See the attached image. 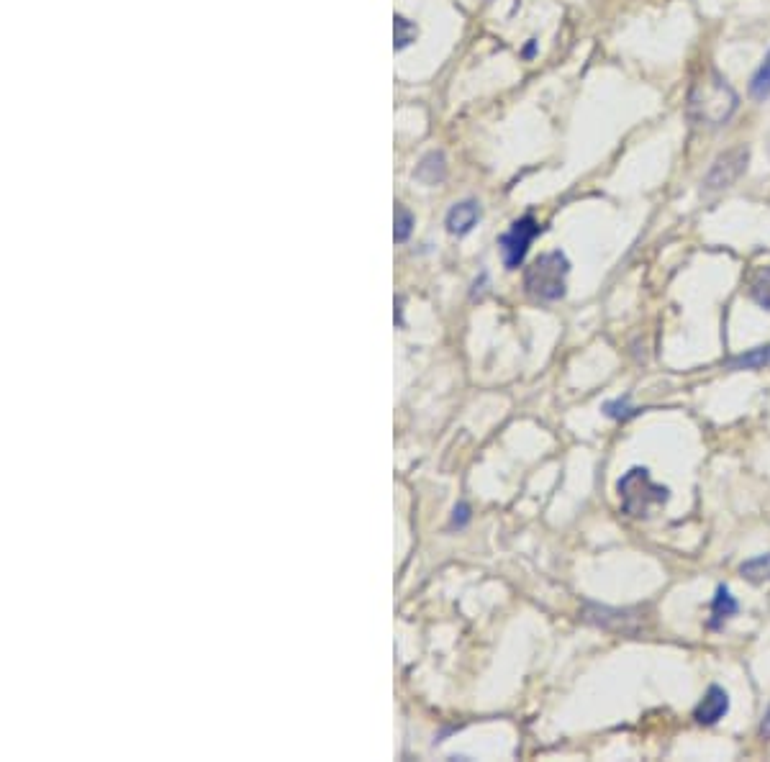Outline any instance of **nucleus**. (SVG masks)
I'll return each instance as SVG.
<instances>
[{
    "label": "nucleus",
    "instance_id": "12",
    "mask_svg": "<svg viewBox=\"0 0 770 762\" xmlns=\"http://www.w3.org/2000/svg\"><path fill=\"white\" fill-rule=\"evenodd\" d=\"M750 95L755 101H765L770 98V52L763 60V65L758 67V72L753 75V83H750Z\"/></svg>",
    "mask_w": 770,
    "mask_h": 762
},
{
    "label": "nucleus",
    "instance_id": "5",
    "mask_svg": "<svg viewBox=\"0 0 770 762\" xmlns=\"http://www.w3.org/2000/svg\"><path fill=\"white\" fill-rule=\"evenodd\" d=\"M747 160H750V149L747 147H735L729 152L719 154L714 165H711L709 175H706V188L709 190H722L729 188L740 178L742 172L747 170Z\"/></svg>",
    "mask_w": 770,
    "mask_h": 762
},
{
    "label": "nucleus",
    "instance_id": "3",
    "mask_svg": "<svg viewBox=\"0 0 770 762\" xmlns=\"http://www.w3.org/2000/svg\"><path fill=\"white\" fill-rule=\"evenodd\" d=\"M570 272V262L563 252H547L524 275V288L537 301H560L565 296V278Z\"/></svg>",
    "mask_w": 770,
    "mask_h": 762
},
{
    "label": "nucleus",
    "instance_id": "16",
    "mask_svg": "<svg viewBox=\"0 0 770 762\" xmlns=\"http://www.w3.org/2000/svg\"><path fill=\"white\" fill-rule=\"evenodd\" d=\"M468 521H470V506H468V503H460V506H455V511H452V526L462 529V526L468 524Z\"/></svg>",
    "mask_w": 770,
    "mask_h": 762
},
{
    "label": "nucleus",
    "instance_id": "1",
    "mask_svg": "<svg viewBox=\"0 0 770 762\" xmlns=\"http://www.w3.org/2000/svg\"><path fill=\"white\" fill-rule=\"evenodd\" d=\"M737 103L740 98H737L735 88L719 72L709 70L693 83L691 95H688V113L693 121L704 126H722L732 119Z\"/></svg>",
    "mask_w": 770,
    "mask_h": 762
},
{
    "label": "nucleus",
    "instance_id": "14",
    "mask_svg": "<svg viewBox=\"0 0 770 762\" xmlns=\"http://www.w3.org/2000/svg\"><path fill=\"white\" fill-rule=\"evenodd\" d=\"M393 31H396V49L409 47V44L416 39V26L411 24V21H406L403 16H396V26H393Z\"/></svg>",
    "mask_w": 770,
    "mask_h": 762
},
{
    "label": "nucleus",
    "instance_id": "13",
    "mask_svg": "<svg viewBox=\"0 0 770 762\" xmlns=\"http://www.w3.org/2000/svg\"><path fill=\"white\" fill-rule=\"evenodd\" d=\"M642 408L637 406H629V398H614V401H606L604 403V414L609 416V419H616V421H627L632 419V416L640 414Z\"/></svg>",
    "mask_w": 770,
    "mask_h": 762
},
{
    "label": "nucleus",
    "instance_id": "11",
    "mask_svg": "<svg viewBox=\"0 0 770 762\" xmlns=\"http://www.w3.org/2000/svg\"><path fill=\"white\" fill-rule=\"evenodd\" d=\"M740 573L745 575L750 583H763V580H770V555H760V557H753V560L742 562Z\"/></svg>",
    "mask_w": 770,
    "mask_h": 762
},
{
    "label": "nucleus",
    "instance_id": "15",
    "mask_svg": "<svg viewBox=\"0 0 770 762\" xmlns=\"http://www.w3.org/2000/svg\"><path fill=\"white\" fill-rule=\"evenodd\" d=\"M411 226H414V219H411V213L406 208H396V231H393V237L396 242H406L411 234Z\"/></svg>",
    "mask_w": 770,
    "mask_h": 762
},
{
    "label": "nucleus",
    "instance_id": "17",
    "mask_svg": "<svg viewBox=\"0 0 770 762\" xmlns=\"http://www.w3.org/2000/svg\"><path fill=\"white\" fill-rule=\"evenodd\" d=\"M760 737L770 739V706H768V711H765L763 721H760Z\"/></svg>",
    "mask_w": 770,
    "mask_h": 762
},
{
    "label": "nucleus",
    "instance_id": "4",
    "mask_svg": "<svg viewBox=\"0 0 770 762\" xmlns=\"http://www.w3.org/2000/svg\"><path fill=\"white\" fill-rule=\"evenodd\" d=\"M539 231L542 229H539L537 221H534L532 216H524V219L514 221L504 237L498 239L501 257H504V265L509 267V270H516V267L522 265L529 252V244L534 242V237H537Z\"/></svg>",
    "mask_w": 770,
    "mask_h": 762
},
{
    "label": "nucleus",
    "instance_id": "8",
    "mask_svg": "<svg viewBox=\"0 0 770 762\" xmlns=\"http://www.w3.org/2000/svg\"><path fill=\"white\" fill-rule=\"evenodd\" d=\"M478 219H480L478 203L475 201L455 203V206L450 208V213H447V229H450V234L462 237V234H468V231L478 224Z\"/></svg>",
    "mask_w": 770,
    "mask_h": 762
},
{
    "label": "nucleus",
    "instance_id": "7",
    "mask_svg": "<svg viewBox=\"0 0 770 762\" xmlns=\"http://www.w3.org/2000/svg\"><path fill=\"white\" fill-rule=\"evenodd\" d=\"M740 611V603L737 598L729 593L727 585H719L717 593H714V601H711V616H709V629L719 632V629L727 624L732 616H737Z\"/></svg>",
    "mask_w": 770,
    "mask_h": 762
},
{
    "label": "nucleus",
    "instance_id": "9",
    "mask_svg": "<svg viewBox=\"0 0 770 762\" xmlns=\"http://www.w3.org/2000/svg\"><path fill=\"white\" fill-rule=\"evenodd\" d=\"M724 367H727V370H763V367H770V344L750 349L745 355L732 357Z\"/></svg>",
    "mask_w": 770,
    "mask_h": 762
},
{
    "label": "nucleus",
    "instance_id": "6",
    "mask_svg": "<svg viewBox=\"0 0 770 762\" xmlns=\"http://www.w3.org/2000/svg\"><path fill=\"white\" fill-rule=\"evenodd\" d=\"M729 711V696L722 686H709L706 696L701 698L699 706L693 709V719L699 721L701 727H711L727 716Z\"/></svg>",
    "mask_w": 770,
    "mask_h": 762
},
{
    "label": "nucleus",
    "instance_id": "2",
    "mask_svg": "<svg viewBox=\"0 0 770 762\" xmlns=\"http://www.w3.org/2000/svg\"><path fill=\"white\" fill-rule=\"evenodd\" d=\"M622 511L632 519H647L658 511L660 506L670 501V491L665 485L655 483L647 467H632L616 483Z\"/></svg>",
    "mask_w": 770,
    "mask_h": 762
},
{
    "label": "nucleus",
    "instance_id": "10",
    "mask_svg": "<svg viewBox=\"0 0 770 762\" xmlns=\"http://www.w3.org/2000/svg\"><path fill=\"white\" fill-rule=\"evenodd\" d=\"M750 298H753L760 308L770 311V267H760V270L755 272L753 283H750Z\"/></svg>",
    "mask_w": 770,
    "mask_h": 762
}]
</instances>
